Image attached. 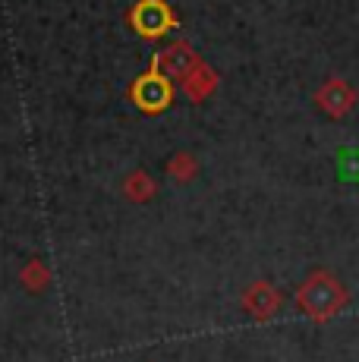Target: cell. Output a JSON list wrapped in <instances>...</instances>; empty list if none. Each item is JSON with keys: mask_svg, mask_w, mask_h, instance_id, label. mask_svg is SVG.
I'll list each match as a JSON object with an SVG mask.
<instances>
[{"mask_svg": "<svg viewBox=\"0 0 359 362\" xmlns=\"http://www.w3.org/2000/svg\"><path fill=\"white\" fill-rule=\"evenodd\" d=\"M343 303H347L343 287L331 274H324V271H322V274H315V277H309L306 287L300 290V305L312 318H319V322L337 315V309H341Z\"/></svg>", "mask_w": 359, "mask_h": 362, "instance_id": "obj_1", "label": "cell"}, {"mask_svg": "<svg viewBox=\"0 0 359 362\" xmlns=\"http://www.w3.org/2000/svg\"><path fill=\"white\" fill-rule=\"evenodd\" d=\"M322 104L331 110L334 117H341L343 110L353 104V92H350L343 82H331V86H324V92H322Z\"/></svg>", "mask_w": 359, "mask_h": 362, "instance_id": "obj_3", "label": "cell"}, {"mask_svg": "<svg viewBox=\"0 0 359 362\" xmlns=\"http://www.w3.org/2000/svg\"><path fill=\"white\" fill-rule=\"evenodd\" d=\"M246 305H249L259 318H265L278 309V293H274L268 284H259V287H252L249 293H246Z\"/></svg>", "mask_w": 359, "mask_h": 362, "instance_id": "obj_2", "label": "cell"}]
</instances>
